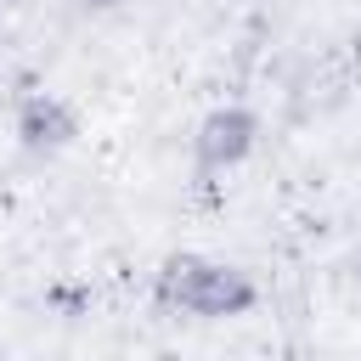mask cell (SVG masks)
I'll return each instance as SVG.
<instances>
[{
  "instance_id": "obj_1",
  "label": "cell",
  "mask_w": 361,
  "mask_h": 361,
  "mask_svg": "<svg viewBox=\"0 0 361 361\" xmlns=\"http://www.w3.org/2000/svg\"><path fill=\"white\" fill-rule=\"evenodd\" d=\"M152 299L164 310L180 316H203V322H226V316H248L259 305V282L226 259H197V254H169L152 276Z\"/></svg>"
},
{
  "instance_id": "obj_2",
  "label": "cell",
  "mask_w": 361,
  "mask_h": 361,
  "mask_svg": "<svg viewBox=\"0 0 361 361\" xmlns=\"http://www.w3.org/2000/svg\"><path fill=\"white\" fill-rule=\"evenodd\" d=\"M254 147H259V113H254V107H237V102L214 107V113L197 124V135H192L197 169H209V175L237 169V164H243Z\"/></svg>"
},
{
  "instance_id": "obj_3",
  "label": "cell",
  "mask_w": 361,
  "mask_h": 361,
  "mask_svg": "<svg viewBox=\"0 0 361 361\" xmlns=\"http://www.w3.org/2000/svg\"><path fill=\"white\" fill-rule=\"evenodd\" d=\"M11 130H17V141H23L28 152H62V147L79 135V118H73V107H68L62 96L28 90V96L17 102V113H11Z\"/></svg>"
},
{
  "instance_id": "obj_4",
  "label": "cell",
  "mask_w": 361,
  "mask_h": 361,
  "mask_svg": "<svg viewBox=\"0 0 361 361\" xmlns=\"http://www.w3.org/2000/svg\"><path fill=\"white\" fill-rule=\"evenodd\" d=\"M344 276H350V293H355V305H361V254L350 259V271H344Z\"/></svg>"
},
{
  "instance_id": "obj_5",
  "label": "cell",
  "mask_w": 361,
  "mask_h": 361,
  "mask_svg": "<svg viewBox=\"0 0 361 361\" xmlns=\"http://www.w3.org/2000/svg\"><path fill=\"white\" fill-rule=\"evenodd\" d=\"M79 6H85V11H113L118 0H79Z\"/></svg>"
}]
</instances>
